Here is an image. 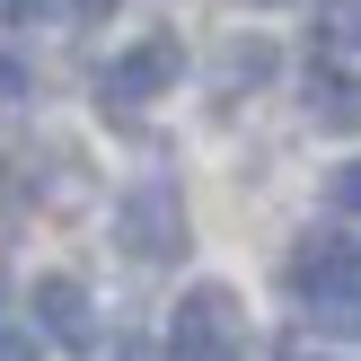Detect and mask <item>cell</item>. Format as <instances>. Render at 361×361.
Instances as JSON below:
<instances>
[{
    "label": "cell",
    "mask_w": 361,
    "mask_h": 361,
    "mask_svg": "<svg viewBox=\"0 0 361 361\" xmlns=\"http://www.w3.org/2000/svg\"><path fill=\"white\" fill-rule=\"evenodd\" d=\"M18 9H35V0H0V18H18Z\"/></svg>",
    "instance_id": "cell-13"
},
{
    "label": "cell",
    "mask_w": 361,
    "mask_h": 361,
    "mask_svg": "<svg viewBox=\"0 0 361 361\" xmlns=\"http://www.w3.org/2000/svg\"><path fill=\"white\" fill-rule=\"evenodd\" d=\"M35 326H44L62 353H97V317H88V291L71 274H44V282H35Z\"/></svg>",
    "instance_id": "cell-5"
},
{
    "label": "cell",
    "mask_w": 361,
    "mask_h": 361,
    "mask_svg": "<svg viewBox=\"0 0 361 361\" xmlns=\"http://www.w3.org/2000/svg\"><path fill=\"white\" fill-rule=\"evenodd\" d=\"M115 238H123V256H141V264H168V256H185V203H176V185H123V203H115Z\"/></svg>",
    "instance_id": "cell-2"
},
{
    "label": "cell",
    "mask_w": 361,
    "mask_h": 361,
    "mask_svg": "<svg viewBox=\"0 0 361 361\" xmlns=\"http://www.w3.org/2000/svg\"><path fill=\"white\" fill-rule=\"evenodd\" d=\"M9 97H18V62L0 53V106H9Z\"/></svg>",
    "instance_id": "cell-11"
},
{
    "label": "cell",
    "mask_w": 361,
    "mask_h": 361,
    "mask_svg": "<svg viewBox=\"0 0 361 361\" xmlns=\"http://www.w3.org/2000/svg\"><path fill=\"white\" fill-rule=\"evenodd\" d=\"M115 361H159V353H150V344H123V353H115Z\"/></svg>",
    "instance_id": "cell-12"
},
{
    "label": "cell",
    "mask_w": 361,
    "mask_h": 361,
    "mask_svg": "<svg viewBox=\"0 0 361 361\" xmlns=\"http://www.w3.org/2000/svg\"><path fill=\"white\" fill-rule=\"evenodd\" d=\"M80 9H88V18H97V9H115V0H80Z\"/></svg>",
    "instance_id": "cell-14"
},
{
    "label": "cell",
    "mask_w": 361,
    "mask_h": 361,
    "mask_svg": "<svg viewBox=\"0 0 361 361\" xmlns=\"http://www.w3.org/2000/svg\"><path fill=\"white\" fill-rule=\"evenodd\" d=\"M326 203H335V212H353V221H361V159H344V168L326 176Z\"/></svg>",
    "instance_id": "cell-9"
},
{
    "label": "cell",
    "mask_w": 361,
    "mask_h": 361,
    "mask_svg": "<svg viewBox=\"0 0 361 361\" xmlns=\"http://www.w3.org/2000/svg\"><path fill=\"white\" fill-rule=\"evenodd\" d=\"M176 71H185L176 35H141L133 53L106 62V97H115V106H141V97H159V88H176Z\"/></svg>",
    "instance_id": "cell-4"
},
{
    "label": "cell",
    "mask_w": 361,
    "mask_h": 361,
    "mask_svg": "<svg viewBox=\"0 0 361 361\" xmlns=\"http://www.w3.org/2000/svg\"><path fill=\"white\" fill-rule=\"evenodd\" d=\"M0 361H35V326H0Z\"/></svg>",
    "instance_id": "cell-10"
},
{
    "label": "cell",
    "mask_w": 361,
    "mask_h": 361,
    "mask_svg": "<svg viewBox=\"0 0 361 361\" xmlns=\"http://www.w3.org/2000/svg\"><path fill=\"white\" fill-rule=\"evenodd\" d=\"M317 27L326 44H361V0H317Z\"/></svg>",
    "instance_id": "cell-8"
},
{
    "label": "cell",
    "mask_w": 361,
    "mask_h": 361,
    "mask_svg": "<svg viewBox=\"0 0 361 361\" xmlns=\"http://www.w3.org/2000/svg\"><path fill=\"white\" fill-rule=\"evenodd\" d=\"M309 115L326 123V133H353V123H361V80H344V71H309Z\"/></svg>",
    "instance_id": "cell-6"
},
{
    "label": "cell",
    "mask_w": 361,
    "mask_h": 361,
    "mask_svg": "<svg viewBox=\"0 0 361 361\" xmlns=\"http://www.w3.org/2000/svg\"><path fill=\"white\" fill-rule=\"evenodd\" d=\"M238 326H247V309H238V291L229 282H194L185 300H176V361H229V344H238Z\"/></svg>",
    "instance_id": "cell-3"
},
{
    "label": "cell",
    "mask_w": 361,
    "mask_h": 361,
    "mask_svg": "<svg viewBox=\"0 0 361 361\" xmlns=\"http://www.w3.org/2000/svg\"><path fill=\"white\" fill-rule=\"evenodd\" d=\"M264 71H274V44H264V35H247V44H229V62H221V80H229V88H238V80L256 88Z\"/></svg>",
    "instance_id": "cell-7"
},
{
    "label": "cell",
    "mask_w": 361,
    "mask_h": 361,
    "mask_svg": "<svg viewBox=\"0 0 361 361\" xmlns=\"http://www.w3.org/2000/svg\"><path fill=\"white\" fill-rule=\"evenodd\" d=\"M282 282H291L309 309L361 300V238H344V229H309V238L291 247V264H282Z\"/></svg>",
    "instance_id": "cell-1"
}]
</instances>
